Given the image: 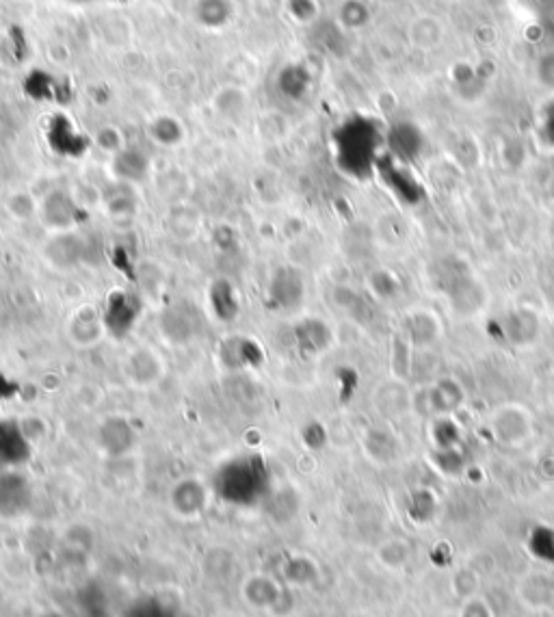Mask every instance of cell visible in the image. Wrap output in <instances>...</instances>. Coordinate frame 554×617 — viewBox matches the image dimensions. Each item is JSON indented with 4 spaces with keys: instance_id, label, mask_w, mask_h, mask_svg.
<instances>
[{
    "instance_id": "1",
    "label": "cell",
    "mask_w": 554,
    "mask_h": 617,
    "mask_svg": "<svg viewBox=\"0 0 554 617\" xmlns=\"http://www.w3.org/2000/svg\"><path fill=\"white\" fill-rule=\"evenodd\" d=\"M431 284L438 286L448 308L461 319L477 317L487 306L485 286L459 258H448L440 262L431 273Z\"/></svg>"
},
{
    "instance_id": "2",
    "label": "cell",
    "mask_w": 554,
    "mask_h": 617,
    "mask_svg": "<svg viewBox=\"0 0 554 617\" xmlns=\"http://www.w3.org/2000/svg\"><path fill=\"white\" fill-rule=\"evenodd\" d=\"M338 159L353 176H368L377 163L379 146H384V133L373 120L358 117L338 130Z\"/></svg>"
},
{
    "instance_id": "3",
    "label": "cell",
    "mask_w": 554,
    "mask_h": 617,
    "mask_svg": "<svg viewBox=\"0 0 554 617\" xmlns=\"http://www.w3.org/2000/svg\"><path fill=\"white\" fill-rule=\"evenodd\" d=\"M269 488V475L258 457H239L221 468L217 477V492L228 503L252 505Z\"/></svg>"
},
{
    "instance_id": "4",
    "label": "cell",
    "mask_w": 554,
    "mask_h": 617,
    "mask_svg": "<svg viewBox=\"0 0 554 617\" xmlns=\"http://www.w3.org/2000/svg\"><path fill=\"white\" fill-rule=\"evenodd\" d=\"M165 373L167 366L161 353L148 345L128 349L126 356L122 358V375L126 382L135 388H154L156 384L163 382Z\"/></svg>"
},
{
    "instance_id": "5",
    "label": "cell",
    "mask_w": 554,
    "mask_h": 617,
    "mask_svg": "<svg viewBox=\"0 0 554 617\" xmlns=\"http://www.w3.org/2000/svg\"><path fill=\"white\" fill-rule=\"evenodd\" d=\"M267 299L277 312H297L306 301V278L297 267H277L267 282Z\"/></svg>"
},
{
    "instance_id": "6",
    "label": "cell",
    "mask_w": 554,
    "mask_h": 617,
    "mask_svg": "<svg viewBox=\"0 0 554 617\" xmlns=\"http://www.w3.org/2000/svg\"><path fill=\"white\" fill-rule=\"evenodd\" d=\"M158 327H161V334L167 343L180 347L189 345L191 340L197 338V334L202 330V319L193 306L178 301V304L163 308L161 319H158Z\"/></svg>"
},
{
    "instance_id": "7",
    "label": "cell",
    "mask_w": 554,
    "mask_h": 617,
    "mask_svg": "<svg viewBox=\"0 0 554 617\" xmlns=\"http://www.w3.org/2000/svg\"><path fill=\"white\" fill-rule=\"evenodd\" d=\"M210 492L206 488V483L197 477H182L180 481L174 483V488L169 492V505L174 509V514L193 520L197 516H202L208 507Z\"/></svg>"
},
{
    "instance_id": "8",
    "label": "cell",
    "mask_w": 554,
    "mask_h": 617,
    "mask_svg": "<svg viewBox=\"0 0 554 617\" xmlns=\"http://www.w3.org/2000/svg\"><path fill=\"white\" fill-rule=\"evenodd\" d=\"M403 330L407 345L412 349H429L442 336V321L431 308L418 306L405 314Z\"/></svg>"
},
{
    "instance_id": "9",
    "label": "cell",
    "mask_w": 554,
    "mask_h": 617,
    "mask_svg": "<svg viewBox=\"0 0 554 617\" xmlns=\"http://www.w3.org/2000/svg\"><path fill=\"white\" fill-rule=\"evenodd\" d=\"M107 334V323H104V314L98 312L94 306H81L72 312L68 321V336L72 345L78 349L96 347Z\"/></svg>"
},
{
    "instance_id": "10",
    "label": "cell",
    "mask_w": 554,
    "mask_h": 617,
    "mask_svg": "<svg viewBox=\"0 0 554 617\" xmlns=\"http://www.w3.org/2000/svg\"><path fill=\"white\" fill-rule=\"evenodd\" d=\"M500 332L513 347H531L542 332V319L533 308H511L500 319Z\"/></svg>"
},
{
    "instance_id": "11",
    "label": "cell",
    "mask_w": 554,
    "mask_h": 617,
    "mask_svg": "<svg viewBox=\"0 0 554 617\" xmlns=\"http://www.w3.org/2000/svg\"><path fill=\"white\" fill-rule=\"evenodd\" d=\"M137 440L135 427L130 425V420L124 416H109L104 418L96 431V442L102 453L109 457H124L126 453L133 451Z\"/></svg>"
},
{
    "instance_id": "12",
    "label": "cell",
    "mask_w": 554,
    "mask_h": 617,
    "mask_svg": "<svg viewBox=\"0 0 554 617\" xmlns=\"http://www.w3.org/2000/svg\"><path fill=\"white\" fill-rule=\"evenodd\" d=\"M31 505V483L22 472L0 470V516L16 518Z\"/></svg>"
},
{
    "instance_id": "13",
    "label": "cell",
    "mask_w": 554,
    "mask_h": 617,
    "mask_svg": "<svg viewBox=\"0 0 554 617\" xmlns=\"http://www.w3.org/2000/svg\"><path fill=\"white\" fill-rule=\"evenodd\" d=\"M85 249L81 239L74 232H55L42 247V258L52 269L68 271L76 265H81Z\"/></svg>"
},
{
    "instance_id": "14",
    "label": "cell",
    "mask_w": 554,
    "mask_h": 617,
    "mask_svg": "<svg viewBox=\"0 0 554 617\" xmlns=\"http://www.w3.org/2000/svg\"><path fill=\"white\" fill-rule=\"evenodd\" d=\"M427 408L433 412V416L444 418L457 412L466 401V390L455 377H438L435 382L427 386L425 392Z\"/></svg>"
},
{
    "instance_id": "15",
    "label": "cell",
    "mask_w": 554,
    "mask_h": 617,
    "mask_svg": "<svg viewBox=\"0 0 554 617\" xmlns=\"http://www.w3.org/2000/svg\"><path fill=\"white\" fill-rule=\"evenodd\" d=\"M39 215H42L44 226L52 232H72L78 223V206L70 195L55 191L39 206Z\"/></svg>"
},
{
    "instance_id": "16",
    "label": "cell",
    "mask_w": 554,
    "mask_h": 617,
    "mask_svg": "<svg viewBox=\"0 0 554 617\" xmlns=\"http://www.w3.org/2000/svg\"><path fill=\"white\" fill-rule=\"evenodd\" d=\"M386 143L399 163H412L418 159L422 148H425V137H422L416 124L401 122L388 130Z\"/></svg>"
},
{
    "instance_id": "17",
    "label": "cell",
    "mask_w": 554,
    "mask_h": 617,
    "mask_svg": "<svg viewBox=\"0 0 554 617\" xmlns=\"http://www.w3.org/2000/svg\"><path fill=\"white\" fill-rule=\"evenodd\" d=\"M494 431L500 442H522L531 431V416L520 405H505L494 414Z\"/></svg>"
},
{
    "instance_id": "18",
    "label": "cell",
    "mask_w": 554,
    "mask_h": 617,
    "mask_svg": "<svg viewBox=\"0 0 554 617\" xmlns=\"http://www.w3.org/2000/svg\"><path fill=\"white\" fill-rule=\"evenodd\" d=\"M29 455V436L16 423H0V464L13 468Z\"/></svg>"
},
{
    "instance_id": "19",
    "label": "cell",
    "mask_w": 554,
    "mask_h": 617,
    "mask_svg": "<svg viewBox=\"0 0 554 617\" xmlns=\"http://www.w3.org/2000/svg\"><path fill=\"white\" fill-rule=\"evenodd\" d=\"M297 343L306 356H319L332 345V330L325 321L308 319L297 327Z\"/></svg>"
},
{
    "instance_id": "20",
    "label": "cell",
    "mask_w": 554,
    "mask_h": 617,
    "mask_svg": "<svg viewBox=\"0 0 554 617\" xmlns=\"http://www.w3.org/2000/svg\"><path fill=\"white\" fill-rule=\"evenodd\" d=\"M210 308L221 321H232L239 314V295L228 280H217L210 286Z\"/></svg>"
},
{
    "instance_id": "21",
    "label": "cell",
    "mask_w": 554,
    "mask_h": 617,
    "mask_svg": "<svg viewBox=\"0 0 554 617\" xmlns=\"http://www.w3.org/2000/svg\"><path fill=\"white\" fill-rule=\"evenodd\" d=\"M444 37V26L435 16H420L410 24V39L416 48H435Z\"/></svg>"
},
{
    "instance_id": "22",
    "label": "cell",
    "mask_w": 554,
    "mask_h": 617,
    "mask_svg": "<svg viewBox=\"0 0 554 617\" xmlns=\"http://www.w3.org/2000/svg\"><path fill=\"white\" fill-rule=\"evenodd\" d=\"M245 596L256 607H267L273 605L277 600V585L269 579V576H249V581L245 583Z\"/></svg>"
},
{
    "instance_id": "23",
    "label": "cell",
    "mask_w": 554,
    "mask_h": 617,
    "mask_svg": "<svg viewBox=\"0 0 554 617\" xmlns=\"http://www.w3.org/2000/svg\"><path fill=\"white\" fill-rule=\"evenodd\" d=\"M7 213H9L13 219L26 221V219L35 217V213H37V204H35V200L31 198L29 193L18 191V193H13L11 198H7Z\"/></svg>"
},
{
    "instance_id": "24",
    "label": "cell",
    "mask_w": 554,
    "mask_h": 617,
    "mask_svg": "<svg viewBox=\"0 0 554 617\" xmlns=\"http://www.w3.org/2000/svg\"><path fill=\"white\" fill-rule=\"evenodd\" d=\"M535 78L539 87L554 91V48L542 52L535 61Z\"/></svg>"
},
{
    "instance_id": "25",
    "label": "cell",
    "mask_w": 554,
    "mask_h": 617,
    "mask_svg": "<svg viewBox=\"0 0 554 617\" xmlns=\"http://www.w3.org/2000/svg\"><path fill=\"white\" fill-rule=\"evenodd\" d=\"M537 130H539V137H542L546 146L554 148V100H550L546 107L542 109Z\"/></svg>"
},
{
    "instance_id": "26",
    "label": "cell",
    "mask_w": 554,
    "mask_h": 617,
    "mask_svg": "<svg viewBox=\"0 0 554 617\" xmlns=\"http://www.w3.org/2000/svg\"><path fill=\"white\" fill-rule=\"evenodd\" d=\"M548 241H550V247L554 249V215H552V219L548 223Z\"/></svg>"
},
{
    "instance_id": "27",
    "label": "cell",
    "mask_w": 554,
    "mask_h": 617,
    "mask_svg": "<svg viewBox=\"0 0 554 617\" xmlns=\"http://www.w3.org/2000/svg\"><path fill=\"white\" fill-rule=\"evenodd\" d=\"M529 3L539 5V7H546V5H550V3H552V0H529Z\"/></svg>"
},
{
    "instance_id": "28",
    "label": "cell",
    "mask_w": 554,
    "mask_h": 617,
    "mask_svg": "<svg viewBox=\"0 0 554 617\" xmlns=\"http://www.w3.org/2000/svg\"><path fill=\"white\" fill-rule=\"evenodd\" d=\"M39 617H63V615H59V613H55V611H46V613H42Z\"/></svg>"
},
{
    "instance_id": "29",
    "label": "cell",
    "mask_w": 554,
    "mask_h": 617,
    "mask_svg": "<svg viewBox=\"0 0 554 617\" xmlns=\"http://www.w3.org/2000/svg\"><path fill=\"white\" fill-rule=\"evenodd\" d=\"M552 386H554V375H552Z\"/></svg>"
}]
</instances>
